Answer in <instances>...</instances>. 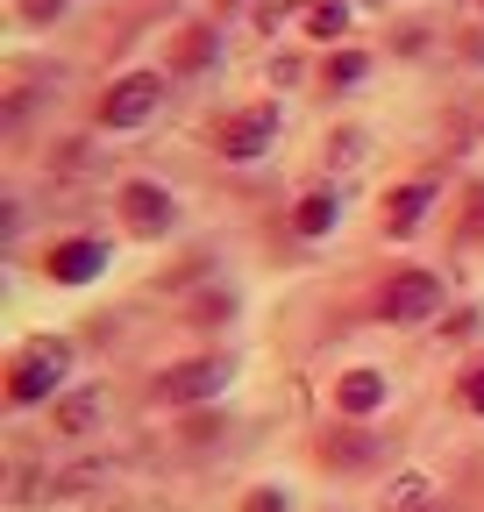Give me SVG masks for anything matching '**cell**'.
Returning a JSON list of instances; mask_svg holds the SVG:
<instances>
[{
    "label": "cell",
    "mask_w": 484,
    "mask_h": 512,
    "mask_svg": "<svg viewBox=\"0 0 484 512\" xmlns=\"http://www.w3.org/2000/svg\"><path fill=\"white\" fill-rule=\"evenodd\" d=\"M65 370H72V342H57V335L29 342V349L15 356V377H8V399H15V406H36V399H50L57 384H65Z\"/></svg>",
    "instance_id": "obj_1"
},
{
    "label": "cell",
    "mask_w": 484,
    "mask_h": 512,
    "mask_svg": "<svg viewBox=\"0 0 484 512\" xmlns=\"http://www.w3.org/2000/svg\"><path fill=\"white\" fill-rule=\"evenodd\" d=\"M228 384V363L221 356H200V363H178V370H164L157 377V399L164 406H200V399H214Z\"/></svg>",
    "instance_id": "obj_2"
},
{
    "label": "cell",
    "mask_w": 484,
    "mask_h": 512,
    "mask_svg": "<svg viewBox=\"0 0 484 512\" xmlns=\"http://www.w3.org/2000/svg\"><path fill=\"white\" fill-rule=\"evenodd\" d=\"M221 157H235V164H250V157H264L271 143H278V107H250V114H235L228 128H221Z\"/></svg>",
    "instance_id": "obj_3"
},
{
    "label": "cell",
    "mask_w": 484,
    "mask_h": 512,
    "mask_svg": "<svg viewBox=\"0 0 484 512\" xmlns=\"http://www.w3.org/2000/svg\"><path fill=\"white\" fill-rule=\"evenodd\" d=\"M442 313V278L435 271H399L385 285V320H428Z\"/></svg>",
    "instance_id": "obj_4"
},
{
    "label": "cell",
    "mask_w": 484,
    "mask_h": 512,
    "mask_svg": "<svg viewBox=\"0 0 484 512\" xmlns=\"http://www.w3.org/2000/svg\"><path fill=\"white\" fill-rule=\"evenodd\" d=\"M157 93H164V86H157V72L121 79V86L100 100V121H107V128H136V121H150V114H157Z\"/></svg>",
    "instance_id": "obj_5"
},
{
    "label": "cell",
    "mask_w": 484,
    "mask_h": 512,
    "mask_svg": "<svg viewBox=\"0 0 484 512\" xmlns=\"http://www.w3.org/2000/svg\"><path fill=\"white\" fill-rule=\"evenodd\" d=\"M100 271H107V242H93V235H72V242L50 249V278L57 285H93Z\"/></svg>",
    "instance_id": "obj_6"
},
{
    "label": "cell",
    "mask_w": 484,
    "mask_h": 512,
    "mask_svg": "<svg viewBox=\"0 0 484 512\" xmlns=\"http://www.w3.org/2000/svg\"><path fill=\"white\" fill-rule=\"evenodd\" d=\"M121 214H129L136 235H157V228H171V192L136 178V185H121Z\"/></svg>",
    "instance_id": "obj_7"
},
{
    "label": "cell",
    "mask_w": 484,
    "mask_h": 512,
    "mask_svg": "<svg viewBox=\"0 0 484 512\" xmlns=\"http://www.w3.org/2000/svg\"><path fill=\"white\" fill-rule=\"evenodd\" d=\"M335 406H342V413H378V406H385V377H378V370H349V377L335 384Z\"/></svg>",
    "instance_id": "obj_8"
},
{
    "label": "cell",
    "mask_w": 484,
    "mask_h": 512,
    "mask_svg": "<svg viewBox=\"0 0 484 512\" xmlns=\"http://www.w3.org/2000/svg\"><path fill=\"white\" fill-rule=\"evenodd\" d=\"M428 200H435L428 185H399V192H392V214H385V228H392V235H413L420 221H428Z\"/></svg>",
    "instance_id": "obj_9"
},
{
    "label": "cell",
    "mask_w": 484,
    "mask_h": 512,
    "mask_svg": "<svg viewBox=\"0 0 484 512\" xmlns=\"http://www.w3.org/2000/svg\"><path fill=\"white\" fill-rule=\"evenodd\" d=\"M292 228L299 235H328L335 228V192H307V200L292 207Z\"/></svg>",
    "instance_id": "obj_10"
},
{
    "label": "cell",
    "mask_w": 484,
    "mask_h": 512,
    "mask_svg": "<svg viewBox=\"0 0 484 512\" xmlns=\"http://www.w3.org/2000/svg\"><path fill=\"white\" fill-rule=\"evenodd\" d=\"M299 22H307V36H321V43H335V36L349 29V8H342V0H314V8H307V15H299Z\"/></svg>",
    "instance_id": "obj_11"
},
{
    "label": "cell",
    "mask_w": 484,
    "mask_h": 512,
    "mask_svg": "<svg viewBox=\"0 0 484 512\" xmlns=\"http://www.w3.org/2000/svg\"><path fill=\"white\" fill-rule=\"evenodd\" d=\"M100 420V392H72L65 406H57V427H65V434H86Z\"/></svg>",
    "instance_id": "obj_12"
},
{
    "label": "cell",
    "mask_w": 484,
    "mask_h": 512,
    "mask_svg": "<svg viewBox=\"0 0 484 512\" xmlns=\"http://www.w3.org/2000/svg\"><path fill=\"white\" fill-rule=\"evenodd\" d=\"M371 456H378L371 434H328V463H349L356 470V463H371Z\"/></svg>",
    "instance_id": "obj_13"
},
{
    "label": "cell",
    "mask_w": 484,
    "mask_h": 512,
    "mask_svg": "<svg viewBox=\"0 0 484 512\" xmlns=\"http://www.w3.org/2000/svg\"><path fill=\"white\" fill-rule=\"evenodd\" d=\"M363 72H371V57H356V50H342V57H328V86H356Z\"/></svg>",
    "instance_id": "obj_14"
},
{
    "label": "cell",
    "mask_w": 484,
    "mask_h": 512,
    "mask_svg": "<svg viewBox=\"0 0 484 512\" xmlns=\"http://www.w3.org/2000/svg\"><path fill=\"white\" fill-rule=\"evenodd\" d=\"M207 57H214V36H207V29H193L186 43H178V64H186V72H200Z\"/></svg>",
    "instance_id": "obj_15"
},
{
    "label": "cell",
    "mask_w": 484,
    "mask_h": 512,
    "mask_svg": "<svg viewBox=\"0 0 484 512\" xmlns=\"http://www.w3.org/2000/svg\"><path fill=\"white\" fill-rule=\"evenodd\" d=\"M420 498H428V477H413V470H406V477L392 484V505H399V512H413Z\"/></svg>",
    "instance_id": "obj_16"
},
{
    "label": "cell",
    "mask_w": 484,
    "mask_h": 512,
    "mask_svg": "<svg viewBox=\"0 0 484 512\" xmlns=\"http://www.w3.org/2000/svg\"><path fill=\"white\" fill-rule=\"evenodd\" d=\"M193 320H228V292H214V299H200V306H193Z\"/></svg>",
    "instance_id": "obj_17"
},
{
    "label": "cell",
    "mask_w": 484,
    "mask_h": 512,
    "mask_svg": "<svg viewBox=\"0 0 484 512\" xmlns=\"http://www.w3.org/2000/svg\"><path fill=\"white\" fill-rule=\"evenodd\" d=\"M57 8H65V0H22V15H29V22H50Z\"/></svg>",
    "instance_id": "obj_18"
},
{
    "label": "cell",
    "mask_w": 484,
    "mask_h": 512,
    "mask_svg": "<svg viewBox=\"0 0 484 512\" xmlns=\"http://www.w3.org/2000/svg\"><path fill=\"white\" fill-rule=\"evenodd\" d=\"M242 512H285V498H278V491H257V498L242 505Z\"/></svg>",
    "instance_id": "obj_19"
},
{
    "label": "cell",
    "mask_w": 484,
    "mask_h": 512,
    "mask_svg": "<svg viewBox=\"0 0 484 512\" xmlns=\"http://www.w3.org/2000/svg\"><path fill=\"white\" fill-rule=\"evenodd\" d=\"M292 8H299V0H264L257 15H264V22H278V15H292Z\"/></svg>",
    "instance_id": "obj_20"
},
{
    "label": "cell",
    "mask_w": 484,
    "mask_h": 512,
    "mask_svg": "<svg viewBox=\"0 0 484 512\" xmlns=\"http://www.w3.org/2000/svg\"><path fill=\"white\" fill-rule=\"evenodd\" d=\"M470 406L484 413V370H470Z\"/></svg>",
    "instance_id": "obj_21"
},
{
    "label": "cell",
    "mask_w": 484,
    "mask_h": 512,
    "mask_svg": "<svg viewBox=\"0 0 484 512\" xmlns=\"http://www.w3.org/2000/svg\"><path fill=\"white\" fill-rule=\"evenodd\" d=\"M470 235H484V192H477V207H470Z\"/></svg>",
    "instance_id": "obj_22"
}]
</instances>
